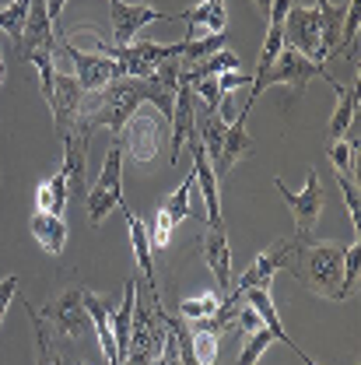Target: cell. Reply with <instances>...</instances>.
<instances>
[{
    "mask_svg": "<svg viewBox=\"0 0 361 365\" xmlns=\"http://www.w3.org/2000/svg\"><path fill=\"white\" fill-rule=\"evenodd\" d=\"M313 78H330L326 71H323V63H313L309 56H302V53H295V49H281L277 53V60L271 63V71H263L260 78H253V85H249V98H246V106H242V120L249 116V109H253V102L263 95V88L267 85H284V88H291L295 95H302L305 91V85L313 81Z\"/></svg>",
    "mask_w": 361,
    "mask_h": 365,
    "instance_id": "cell-1",
    "label": "cell"
},
{
    "mask_svg": "<svg viewBox=\"0 0 361 365\" xmlns=\"http://www.w3.org/2000/svg\"><path fill=\"white\" fill-rule=\"evenodd\" d=\"M340 271H344V250L337 246H298V257L291 264V274L298 281H305L316 295H326L337 302V284H340Z\"/></svg>",
    "mask_w": 361,
    "mask_h": 365,
    "instance_id": "cell-2",
    "label": "cell"
},
{
    "mask_svg": "<svg viewBox=\"0 0 361 365\" xmlns=\"http://www.w3.org/2000/svg\"><path fill=\"white\" fill-rule=\"evenodd\" d=\"M273 186H277V193L288 200V207H291V215H295V228H298V239H295V242H298V246H309V242L316 239V225H319V218H323V207H326V193H323L319 173L309 169L302 193L288 190L284 180H273Z\"/></svg>",
    "mask_w": 361,
    "mask_h": 365,
    "instance_id": "cell-3",
    "label": "cell"
},
{
    "mask_svg": "<svg viewBox=\"0 0 361 365\" xmlns=\"http://www.w3.org/2000/svg\"><path fill=\"white\" fill-rule=\"evenodd\" d=\"M284 46L309 56L313 63H323L330 53L323 46V29H319V7H298L291 4L288 14H284Z\"/></svg>",
    "mask_w": 361,
    "mask_h": 365,
    "instance_id": "cell-4",
    "label": "cell"
},
{
    "mask_svg": "<svg viewBox=\"0 0 361 365\" xmlns=\"http://www.w3.org/2000/svg\"><path fill=\"white\" fill-rule=\"evenodd\" d=\"M165 337H169V330H165V323L155 317V309H147V306H134V323H130V344H127V359L123 365H151L158 355H162V348H165Z\"/></svg>",
    "mask_w": 361,
    "mask_h": 365,
    "instance_id": "cell-5",
    "label": "cell"
},
{
    "mask_svg": "<svg viewBox=\"0 0 361 365\" xmlns=\"http://www.w3.org/2000/svg\"><path fill=\"white\" fill-rule=\"evenodd\" d=\"M182 46L186 43H130V46H113L109 56L120 63V74L123 78H151L165 60H179Z\"/></svg>",
    "mask_w": 361,
    "mask_h": 365,
    "instance_id": "cell-6",
    "label": "cell"
},
{
    "mask_svg": "<svg viewBox=\"0 0 361 365\" xmlns=\"http://www.w3.org/2000/svg\"><path fill=\"white\" fill-rule=\"evenodd\" d=\"M120 134H127V151H130V158L140 162V165H147L155 155H162V144H165V137H169V123H165L158 113L137 109L134 116L123 123Z\"/></svg>",
    "mask_w": 361,
    "mask_h": 365,
    "instance_id": "cell-7",
    "label": "cell"
},
{
    "mask_svg": "<svg viewBox=\"0 0 361 365\" xmlns=\"http://www.w3.org/2000/svg\"><path fill=\"white\" fill-rule=\"evenodd\" d=\"M91 130H95V127L81 116L67 134L60 137V140H63V165H60V173L67 176V193H70V200L88 193V190H85V176H88V137H91Z\"/></svg>",
    "mask_w": 361,
    "mask_h": 365,
    "instance_id": "cell-8",
    "label": "cell"
},
{
    "mask_svg": "<svg viewBox=\"0 0 361 365\" xmlns=\"http://www.w3.org/2000/svg\"><path fill=\"white\" fill-rule=\"evenodd\" d=\"M63 53L74 60V78H78L85 95H102L116 78H123L120 63L113 56H105V53H85V49H78L70 43H63Z\"/></svg>",
    "mask_w": 361,
    "mask_h": 365,
    "instance_id": "cell-9",
    "label": "cell"
},
{
    "mask_svg": "<svg viewBox=\"0 0 361 365\" xmlns=\"http://www.w3.org/2000/svg\"><path fill=\"white\" fill-rule=\"evenodd\" d=\"M295 257H298V242H295V239H277L267 253H260V257L249 264V271L235 281L231 292L242 295V292H249V288H271L273 274L281 271V267H291Z\"/></svg>",
    "mask_w": 361,
    "mask_h": 365,
    "instance_id": "cell-10",
    "label": "cell"
},
{
    "mask_svg": "<svg viewBox=\"0 0 361 365\" xmlns=\"http://www.w3.org/2000/svg\"><path fill=\"white\" fill-rule=\"evenodd\" d=\"M46 102H49V109H53V123H56V134L63 137L78 120H81V109H85V91L78 85V78L74 74H63V71H56V78H53V88L46 95Z\"/></svg>",
    "mask_w": 361,
    "mask_h": 365,
    "instance_id": "cell-11",
    "label": "cell"
},
{
    "mask_svg": "<svg viewBox=\"0 0 361 365\" xmlns=\"http://www.w3.org/2000/svg\"><path fill=\"white\" fill-rule=\"evenodd\" d=\"M43 319H53L60 327L63 337L78 341L88 327V313H85V288H63L49 306H43Z\"/></svg>",
    "mask_w": 361,
    "mask_h": 365,
    "instance_id": "cell-12",
    "label": "cell"
},
{
    "mask_svg": "<svg viewBox=\"0 0 361 365\" xmlns=\"http://www.w3.org/2000/svg\"><path fill=\"white\" fill-rule=\"evenodd\" d=\"M109 14H113V46H130L134 36L151 25V21H176L179 14H158L155 7L144 4H123V0H109Z\"/></svg>",
    "mask_w": 361,
    "mask_h": 365,
    "instance_id": "cell-13",
    "label": "cell"
},
{
    "mask_svg": "<svg viewBox=\"0 0 361 365\" xmlns=\"http://www.w3.org/2000/svg\"><path fill=\"white\" fill-rule=\"evenodd\" d=\"M36 49H56V29H53V21H49L46 0H32L28 21H25V32H21V39H18L14 60L28 63V56H32Z\"/></svg>",
    "mask_w": 361,
    "mask_h": 365,
    "instance_id": "cell-14",
    "label": "cell"
},
{
    "mask_svg": "<svg viewBox=\"0 0 361 365\" xmlns=\"http://www.w3.org/2000/svg\"><path fill=\"white\" fill-rule=\"evenodd\" d=\"M186 148L193 151V176L200 182V190H204V200H207V222L211 228H225L221 222V197H218V176H214V165H211V155L204 151V144H200V137L193 134L186 140Z\"/></svg>",
    "mask_w": 361,
    "mask_h": 365,
    "instance_id": "cell-15",
    "label": "cell"
},
{
    "mask_svg": "<svg viewBox=\"0 0 361 365\" xmlns=\"http://www.w3.org/2000/svg\"><path fill=\"white\" fill-rule=\"evenodd\" d=\"M193 88L182 85L176 88V109H172V123H169V134H172V155H169V165H176L186 148V140L197 134V109H193Z\"/></svg>",
    "mask_w": 361,
    "mask_h": 365,
    "instance_id": "cell-16",
    "label": "cell"
},
{
    "mask_svg": "<svg viewBox=\"0 0 361 365\" xmlns=\"http://www.w3.org/2000/svg\"><path fill=\"white\" fill-rule=\"evenodd\" d=\"M204 260H207V267L214 274L218 288H221V292L231 288V246H228L225 228H211V232L204 235Z\"/></svg>",
    "mask_w": 361,
    "mask_h": 365,
    "instance_id": "cell-17",
    "label": "cell"
},
{
    "mask_svg": "<svg viewBox=\"0 0 361 365\" xmlns=\"http://www.w3.org/2000/svg\"><path fill=\"white\" fill-rule=\"evenodd\" d=\"M249 148H253V140H249V134H246V120L239 116V120H231V123H228L225 140H221V151H218V158L211 162V165H214V176H218V180H225L228 169H231V165L249 151Z\"/></svg>",
    "mask_w": 361,
    "mask_h": 365,
    "instance_id": "cell-18",
    "label": "cell"
},
{
    "mask_svg": "<svg viewBox=\"0 0 361 365\" xmlns=\"http://www.w3.org/2000/svg\"><path fill=\"white\" fill-rule=\"evenodd\" d=\"M85 313L95 323L98 330V341H102V351H105V362L109 365H120V355H116V341H113V309L102 295L95 292H85Z\"/></svg>",
    "mask_w": 361,
    "mask_h": 365,
    "instance_id": "cell-19",
    "label": "cell"
},
{
    "mask_svg": "<svg viewBox=\"0 0 361 365\" xmlns=\"http://www.w3.org/2000/svg\"><path fill=\"white\" fill-rule=\"evenodd\" d=\"M333 91H337V109H333V120H330V137L333 140H344V134L355 127V120H358V81L347 88V85H340V81H333V78H326Z\"/></svg>",
    "mask_w": 361,
    "mask_h": 365,
    "instance_id": "cell-20",
    "label": "cell"
},
{
    "mask_svg": "<svg viewBox=\"0 0 361 365\" xmlns=\"http://www.w3.org/2000/svg\"><path fill=\"white\" fill-rule=\"evenodd\" d=\"M179 18L186 21V36H182V43H189V39H193V29H197V25H207V32H225L228 29L225 0H204V4H197V7L182 11Z\"/></svg>",
    "mask_w": 361,
    "mask_h": 365,
    "instance_id": "cell-21",
    "label": "cell"
},
{
    "mask_svg": "<svg viewBox=\"0 0 361 365\" xmlns=\"http://www.w3.org/2000/svg\"><path fill=\"white\" fill-rule=\"evenodd\" d=\"M28 225H32L36 242L43 246L49 257H60V253H63V246H67V222H63V215H46V211H36Z\"/></svg>",
    "mask_w": 361,
    "mask_h": 365,
    "instance_id": "cell-22",
    "label": "cell"
},
{
    "mask_svg": "<svg viewBox=\"0 0 361 365\" xmlns=\"http://www.w3.org/2000/svg\"><path fill=\"white\" fill-rule=\"evenodd\" d=\"M123 215H127V225H130V239H134L137 267H140V274L147 277L151 292H158V274H155V257H151V235H147V225H144V222L137 218L130 207H123Z\"/></svg>",
    "mask_w": 361,
    "mask_h": 365,
    "instance_id": "cell-23",
    "label": "cell"
},
{
    "mask_svg": "<svg viewBox=\"0 0 361 365\" xmlns=\"http://www.w3.org/2000/svg\"><path fill=\"white\" fill-rule=\"evenodd\" d=\"M189 344H193V359H197V365H214L218 362L221 330H218L211 319H193V327H189Z\"/></svg>",
    "mask_w": 361,
    "mask_h": 365,
    "instance_id": "cell-24",
    "label": "cell"
},
{
    "mask_svg": "<svg viewBox=\"0 0 361 365\" xmlns=\"http://www.w3.org/2000/svg\"><path fill=\"white\" fill-rule=\"evenodd\" d=\"M25 313L32 319V334H36V365H67L63 355H60V348H56V341H53L49 323L43 319V313L32 302H25Z\"/></svg>",
    "mask_w": 361,
    "mask_h": 365,
    "instance_id": "cell-25",
    "label": "cell"
},
{
    "mask_svg": "<svg viewBox=\"0 0 361 365\" xmlns=\"http://www.w3.org/2000/svg\"><path fill=\"white\" fill-rule=\"evenodd\" d=\"M67 200H70V193H67V176L56 169L49 180H43L36 186V211H46V215H63L67 211Z\"/></svg>",
    "mask_w": 361,
    "mask_h": 365,
    "instance_id": "cell-26",
    "label": "cell"
},
{
    "mask_svg": "<svg viewBox=\"0 0 361 365\" xmlns=\"http://www.w3.org/2000/svg\"><path fill=\"white\" fill-rule=\"evenodd\" d=\"M358 21H361V0L347 4V14H344V25H340V56L358 67Z\"/></svg>",
    "mask_w": 361,
    "mask_h": 365,
    "instance_id": "cell-27",
    "label": "cell"
},
{
    "mask_svg": "<svg viewBox=\"0 0 361 365\" xmlns=\"http://www.w3.org/2000/svg\"><path fill=\"white\" fill-rule=\"evenodd\" d=\"M193 182H197V176H186L182 180V186H176L172 193H169V200L162 204V211L179 225L182 218H197V211H193Z\"/></svg>",
    "mask_w": 361,
    "mask_h": 365,
    "instance_id": "cell-28",
    "label": "cell"
},
{
    "mask_svg": "<svg viewBox=\"0 0 361 365\" xmlns=\"http://www.w3.org/2000/svg\"><path fill=\"white\" fill-rule=\"evenodd\" d=\"M95 186H102V190H109V193H123V144H120V140L105 151V165H102Z\"/></svg>",
    "mask_w": 361,
    "mask_h": 365,
    "instance_id": "cell-29",
    "label": "cell"
},
{
    "mask_svg": "<svg viewBox=\"0 0 361 365\" xmlns=\"http://www.w3.org/2000/svg\"><path fill=\"white\" fill-rule=\"evenodd\" d=\"M85 200H88V222L91 225H98L113 207H127V197L123 193H109V190H102V186H91L88 193H85Z\"/></svg>",
    "mask_w": 361,
    "mask_h": 365,
    "instance_id": "cell-30",
    "label": "cell"
},
{
    "mask_svg": "<svg viewBox=\"0 0 361 365\" xmlns=\"http://www.w3.org/2000/svg\"><path fill=\"white\" fill-rule=\"evenodd\" d=\"M225 43H228V36H225V32H207L204 39H189V43L182 46L179 63H182V67H193L197 60H207L211 53L225 49Z\"/></svg>",
    "mask_w": 361,
    "mask_h": 365,
    "instance_id": "cell-31",
    "label": "cell"
},
{
    "mask_svg": "<svg viewBox=\"0 0 361 365\" xmlns=\"http://www.w3.org/2000/svg\"><path fill=\"white\" fill-rule=\"evenodd\" d=\"M358 140H333L330 144V162L337 169L340 180H355L358 176Z\"/></svg>",
    "mask_w": 361,
    "mask_h": 365,
    "instance_id": "cell-32",
    "label": "cell"
},
{
    "mask_svg": "<svg viewBox=\"0 0 361 365\" xmlns=\"http://www.w3.org/2000/svg\"><path fill=\"white\" fill-rule=\"evenodd\" d=\"M28 7H32V0H14V4L0 7V32H7L14 43H18V39H21V32H25Z\"/></svg>",
    "mask_w": 361,
    "mask_h": 365,
    "instance_id": "cell-33",
    "label": "cell"
},
{
    "mask_svg": "<svg viewBox=\"0 0 361 365\" xmlns=\"http://www.w3.org/2000/svg\"><path fill=\"white\" fill-rule=\"evenodd\" d=\"M358 267H361V246L351 242V250H344V271H340V284H337V302H344L355 284H358Z\"/></svg>",
    "mask_w": 361,
    "mask_h": 365,
    "instance_id": "cell-34",
    "label": "cell"
},
{
    "mask_svg": "<svg viewBox=\"0 0 361 365\" xmlns=\"http://www.w3.org/2000/svg\"><path fill=\"white\" fill-rule=\"evenodd\" d=\"M221 306V295L218 292H207V295H197V299H182V317L186 319H211Z\"/></svg>",
    "mask_w": 361,
    "mask_h": 365,
    "instance_id": "cell-35",
    "label": "cell"
},
{
    "mask_svg": "<svg viewBox=\"0 0 361 365\" xmlns=\"http://www.w3.org/2000/svg\"><path fill=\"white\" fill-rule=\"evenodd\" d=\"M273 344V334L267 327H260V330H253L249 337H246V348H242V355H239V362L235 365H256L263 359V351Z\"/></svg>",
    "mask_w": 361,
    "mask_h": 365,
    "instance_id": "cell-36",
    "label": "cell"
},
{
    "mask_svg": "<svg viewBox=\"0 0 361 365\" xmlns=\"http://www.w3.org/2000/svg\"><path fill=\"white\" fill-rule=\"evenodd\" d=\"M340 193H344V204H347V218H351V228L358 232V225H361V197H358V182H355V180H340Z\"/></svg>",
    "mask_w": 361,
    "mask_h": 365,
    "instance_id": "cell-37",
    "label": "cell"
},
{
    "mask_svg": "<svg viewBox=\"0 0 361 365\" xmlns=\"http://www.w3.org/2000/svg\"><path fill=\"white\" fill-rule=\"evenodd\" d=\"M246 85H253V74H246V71H225V74H218L221 95H231L235 88H246Z\"/></svg>",
    "mask_w": 361,
    "mask_h": 365,
    "instance_id": "cell-38",
    "label": "cell"
},
{
    "mask_svg": "<svg viewBox=\"0 0 361 365\" xmlns=\"http://www.w3.org/2000/svg\"><path fill=\"white\" fill-rule=\"evenodd\" d=\"M18 277H4L0 281V319H4V313H7V306H11V299L18 295Z\"/></svg>",
    "mask_w": 361,
    "mask_h": 365,
    "instance_id": "cell-39",
    "label": "cell"
},
{
    "mask_svg": "<svg viewBox=\"0 0 361 365\" xmlns=\"http://www.w3.org/2000/svg\"><path fill=\"white\" fill-rule=\"evenodd\" d=\"M63 4H67V0H46V11H49L53 29H56V21H60V14H63Z\"/></svg>",
    "mask_w": 361,
    "mask_h": 365,
    "instance_id": "cell-40",
    "label": "cell"
},
{
    "mask_svg": "<svg viewBox=\"0 0 361 365\" xmlns=\"http://www.w3.org/2000/svg\"><path fill=\"white\" fill-rule=\"evenodd\" d=\"M253 4H256V11H260V14H263V21H267V18H271L273 0H253Z\"/></svg>",
    "mask_w": 361,
    "mask_h": 365,
    "instance_id": "cell-41",
    "label": "cell"
},
{
    "mask_svg": "<svg viewBox=\"0 0 361 365\" xmlns=\"http://www.w3.org/2000/svg\"><path fill=\"white\" fill-rule=\"evenodd\" d=\"M0 81H4V60H0Z\"/></svg>",
    "mask_w": 361,
    "mask_h": 365,
    "instance_id": "cell-42",
    "label": "cell"
}]
</instances>
